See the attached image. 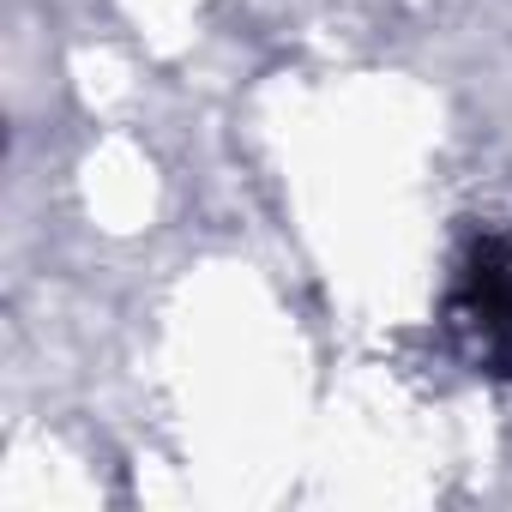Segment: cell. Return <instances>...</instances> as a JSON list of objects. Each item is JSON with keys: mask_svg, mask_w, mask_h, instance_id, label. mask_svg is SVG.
<instances>
[{"mask_svg": "<svg viewBox=\"0 0 512 512\" xmlns=\"http://www.w3.org/2000/svg\"><path fill=\"white\" fill-rule=\"evenodd\" d=\"M446 314L476 368L512 374V235H476L464 247Z\"/></svg>", "mask_w": 512, "mask_h": 512, "instance_id": "cell-1", "label": "cell"}]
</instances>
